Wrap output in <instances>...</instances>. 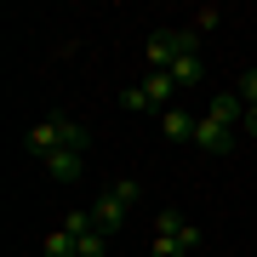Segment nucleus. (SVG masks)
Masks as SVG:
<instances>
[{
	"label": "nucleus",
	"mask_w": 257,
	"mask_h": 257,
	"mask_svg": "<svg viewBox=\"0 0 257 257\" xmlns=\"http://www.w3.org/2000/svg\"><path fill=\"white\" fill-rule=\"evenodd\" d=\"M63 149H80L86 155V126L80 120H69V114H46V120H35L29 126V155H63Z\"/></svg>",
	"instance_id": "f257e3e1"
},
{
	"label": "nucleus",
	"mask_w": 257,
	"mask_h": 257,
	"mask_svg": "<svg viewBox=\"0 0 257 257\" xmlns=\"http://www.w3.org/2000/svg\"><path fill=\"white\" fill-rule=\"evenodd\" d=\"M183 52H200V46H194V29H166V35H149L143 63H149V74H166Z\"/></svg>",
	"instance_id": "f03ea898"
},
{
	"label": "nucleus",
	"mask_w": 257,
	"mask_h": 257,
	"mask_svg": "<svg viewBox=\"0 0 257 257\" xmlns=\"http://www.w3.org/2000/svg\"><path fill=\"white\" fill-rule=\"evenodd\" d=\"M172 97H177V80H172V74H149L143 86H126V92H120L126 109H160V114H166Z\"/></svg>",
	"instance_id": "7ed1b4c3"
},
{
	"label": "nucleus",
	"mask_w": 257,
	"mask_h": 257,
	"mask_svg": "<svg viewBox=\"0 0 257 257\" xmlns=\"http://www.w3.org/2000/svg\"><path fill=\"white\" fill-rule=\"evenodd\" d=\"M206 120H217V126H240V120H246V103H240V92H217V97H211L206 103Z\"/></svg>",
	"instance_id": "20e7f679"
},
{
	"label": "nucleus",
	"mask_w": 257,
	"mask_h": 257,
	"mask_svg": "<svg viewBox=\"0 0 257 257\" xmlns=\"http://www.w3.org/2000/svg\"><path fill=\"white\" fill-rule=\"evenodd\" d=\"M194 149H211V155H229V149H234V132L200 114V126H194Z\"/></svg>",
	"instance_id": "39448f33"
},
{
	"label": "nucleus",
	"mask_w": 257,
	"mask_h": 257,
	"mask_svg": "<svg viewBox=\"0 0 257 257\" xmlns=\"http://www.w3.org/2000/svg\"><path fill=\"white\" fill-rule=\"evenodd\" d=\"M40 166H46V172L57 177V183H74V177L86 172V155H80V149H63V155H46Z\"/></svg>",
	"instance_id": "423d86ee"
},
{
	"label": "nucleus",
	"mask_w": 257,
	"mask_h": 257,
	"mask_svg": "<svg viewBox=\"0 0 257 257\" xmlns=\"http://www.w3.org/2000/svg\"><path fill=\"white\" fill-rule=\"evenodd\" d=\"M194 126H200V120H194L189 109H166V114H160V132H166L172 143H194Z\"/></svg>",
	"instance_id": "0eeeda50"
},
{
	"label": "nucleus",
	"mask_w": 257,
	"mask_h": 257,
	"mask_svg": "<svg viewBox=\"0 0 257 257\" xmlns=\"http://www.w3.org/2000/svg\"><path fill=\"white\" fill-rule=\"evenodd\" d=\"M166 74H172L177 86H194V80H200V74H206V63H200V52H183V57H177V63L166 69Z\"/></svg>",
	"instance_id": "6e6552de"
},
{
	"label": "nucleus",
	"mask_w": 257,
	"mask_h": 257,
	"mask_svg": "<svg viewBox=\"0 0 257 257\" xmlns=\"http://www.w3.org/2000/svg\"><path fill=\"white\" fill-rule=\"evenodd\" d=\"M40 257H80V246H74L69 229H52L46 240H40Z\"/></svg>",
	"instance_id": "1a4fd4ad"
},
{
	"label": "nucleus",
	"mask_w": 257,
	"mask_h": 257,
	"mask_svg": "<svg viewBox=\"0 0 257 257\" xmlns=\"http://www.w3.org/2000/svg\"><path fill=\"white\" fill-rule=\"evenodd\" d=\"M74 246H80V257H103V251H109V234H103V229H86V234H74Z\"/></svg>",
	"instance_id": "9d476101"
},
{
	"label": "nucleus",
	"mask_w": 257,
	"mask_h": 257,
	"mask_svg": "<svg viewBox=\"0 0 257 257\" xmlns=\"http://www.w3.org/2000/svg\"><path fill=\"white\" fill-rule=\"evenodd\" d=\"M217 23H223V12H217V6H200L189 29H194V35H206V29H217Z\"/></svg>",
	"instance_id": "9b49d317"
},
{
	"label": "nucleus",
	"mask_w": 257,
	"mask_h": 257,
	"mask_svg": "<svg viewBox=\"0 0 257 257\" xmlns=\"http://www.w3.org/2000/svg\"><path fill=\"white\" fill-rule=\"evenodd\" d=\"M240 103H246V109L257 103V69H246V74H240Z\"/></svg>",
	"instance_id": "f8f14e48"
},
{
	"label": "nucleus",
	"mask_w": 257,
	"mask_h": 257,
	"mask_svg": "<svg viewBox=\"0 0 257 257\" xmlns=\"http://www.w3.org/2000/svg\"><path fill=\"white\" fill-rule=\"evenodd\" d=\"M240 126H246V138H257V103L246 109V120H240Z\"/></svg>",
	"instance_id": "ddd939ff"
}]
</instances>
